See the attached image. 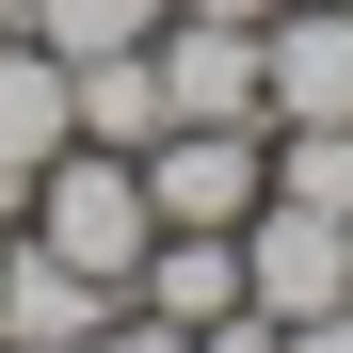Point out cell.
<instances>
[{"label":"cell","instance_id":"cell-1","mask_svg":"<svg viewBox=\"0 0 353 353\" xmlns=\"http://www.w3.org/2000/svg\"><path fill=\"white\" fill-rule=\"evenodd\" d=\"M17 241L81 257L97 289H129V257L161 241V209H145V161H129V145H65V161H32V209H17Z\"/></svg>","mask_w":353,"mask_h":353},{"label":"cell","instance_id":"cell-2","mask_svg":"<svg viewBox=\"0 0 353 353\" xmlns=\"http://www.w3.org/2000/svg\"><path fill=\"white\" fill-rule=\"evenodd\" d=\"M257 129H353V0H289L257 32Z\"/></svg>","mask_w":353,"mask_h":353},{"label":"cell","instance_id":"cell-3","mask_svg":"<svg viewBox=\"0 0 353 353\" xmlns=\"http://www.w3.org/2000/svg\"><path fill=\"white\" fill-rule=\"evenodd\" d=\"M241 289L273 321H321V305H353V225L337 209H289V193H257L241 209Z\"/></svg>","mask_w":353,"mask_h":353},{"label":"cell","instance_id":"cell-4","mask_svg":"<svg viewBox=\"0 0 353 353\" xmlns=\"http://www.w3.org/2000/svg\"><path fill=\"white\" fill-rule=\"evenodd\" d=\"M145 65H161V129H257V32L241 17H161Z\"/></svg>","mask_w":353,"mask_h":353},{"label":"cell","instance_id":"cell-5","mask_svg":"<svg viewBox=\"0 0 353 353\" xmlns=\"http://www.w3.org/2000/svg\"><path fill=\"white\" fill-rule=\"evenodd\" d=\"M273 193V129H161L145 145V209L161 225H241Z\"/></svg>","mask_w":353,"mask_h":353},{"label":"cell","instance_id":"cell-6","mask_svg":"<svg viewBox=\"0 0 353 353\" xmlns=\"http://www.w3.org/2000/svg\"><path fill=\"white\" fill-rule=\"evenodd\" d=\"M81 145V65H65V48H32V32H0V161H65Z\"/></svg>","mask_w":353,"mask_h":353},{"label":"cell","instance_id":"cell-7","mask_svg":"<svg viewBox=\"0 0 353 353\" xmlns=\"http://www.w3.org/2000/svg\"><path fill=\"white\" fill-rule=\"evenodd\" d=\"M129 289H97L81 257H48V241H0V337H97Z\"/></svg>","mask_w":353,"mask_h":353},{"label":"cell","instance_id":"cell-8","mask_svg":"<svg viewBox=\"0 0 353 353\" xmlns=\"http://www.w3.org/2000/svg\"><path fill=\"white\" fill-rule=\"evenodd\" d=\"M81 145H161V65H145V48H112V65H81Z\"/></svg>","mask_w":353,"mask_h":353},{"label":"cell","instance_id":"cell-9","mask_svg":"<svg viewBox=\"0 0 353 353\" xmlns=\"http://www.w3.org/2000/svg\"><path fill=\"white\" fill-rule=\"evenodd\" d=\"M176 0H32V48H65V65H112V48H145Z\"/></svg>","mask_w":353,"mask_h":353},{"label":"cell","instance_id":"cell-10","mask_svg":"<svg viewBox=\"0 0 353 353\" xmlns=\"http://www.w3.org/2000/svg\"><path fill=\"white\" fill-rule=\"evenodd\" d=\"M273 193H289V209H337V225H353V129H273Z\"/></svg>","mask_w":353,"mask_h":353},{"label":"cell","instance_id":"cell-11","mask_svg":"<svg viewBox=\"0 0 353 353\" xmlns=\"http://www.w3.org/2000/svg\"><path fill=\"white\" fill-rule=\"evenodd\" d=\"M97 353H193V337H176V321H145V305H112V321H97Z\"/></svg>","mask_w":353,"mask_h":353},{"label":"cell","instance_id":"cell-12","mask_svg":"<svg viewBox=\"0 0 353 353\" xmlns=\"http://www.w3.org/2000/svg\"><path fill=\"white\" fill-rule=\"evenodd\" d=\"M273 353H353V305H321V321H273Z\"/></svg>","mask_w":353,"mask_h":353},{"label":"cell","instance_id":"cell-13","mask_svg":"<svg viewBox=\"0 0 353 353\" xmlns=\"http://www.w3.org/2000/svg\"><path fill=\"white\" fill-rule=\"evenodd\" d=\"M176 17H241V32H273V17H289V0H176Z\"/></svg>","mask_w":353,"mask_h":353},{"label":"cell","instance_id":"cell-14","mask_svg":"<svg viewBox=\"0 0 353 353\" xmlns=\"http://www.w3.org/2000/svg\"><path fill=\"white\" fill-rule=\"evenodd\" d=\"M17 209H32V176H17V161H0V241H17Z\"/></svg>","mask_w":353,"mask_h":353},{"label":"cell","instance_id":"cell-15","mask_svg":"<svg viewBox=\"0 0 353 353\" xmlns=\"http://www.w3.org/2000/svg\"><path fill=\"white\" fill-rule=\"evenodd\" d=\"M0 353H97V337H0Z\"/></svg>","mask_w":353,"mask_h":353},{"label":"cell","instance_id":"cell-16","mask_svg":"<svg viewBox=\"0 0 353 353\" xmlns=\"http://www.w3.org/2000/svg\"><path fill=\"white\" fill-rule=\"evenodd\" d=\"M0 32H32V0H0Z\"/></svg>","mask_w":353,"mask_h":353}]
</instances>
